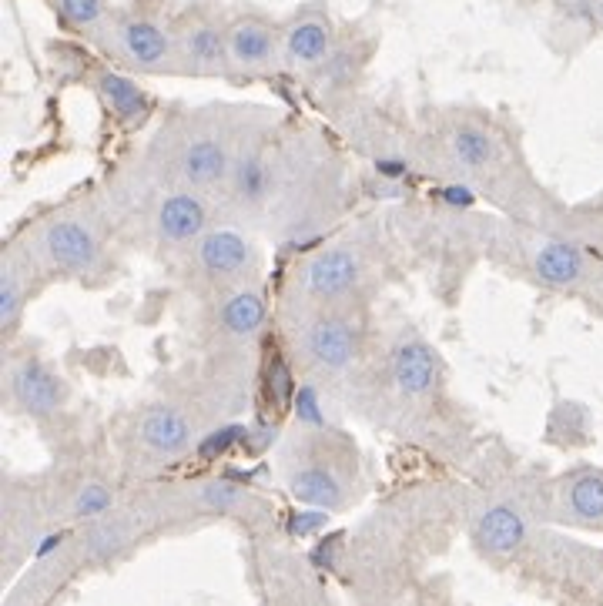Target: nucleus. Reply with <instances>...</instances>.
Returning a JSON list of instances; mask_svg holds the SVG:
<instances>
[{
    "label": "nucleus",
    "instance_id": "obj_1",
    "mask_svg": "<svg viewBox=\"0 0 603 606\" xmlns=\"http://www.w3.org/2000/svg\"><path fill=\"white\" fill-rule=\"evenodd\" d=\"M44 252L61 272L71 275H91L101 262L98 238L81 221H54V225H47Z\"/></svg>",
    "mask_w": 603,
    "mask_h": 606
},
{
    "label": "nucleus",
    "instance_id": "obj_2",
    "mask_svg": "<svg viewBox=\"0 0 603 606\" xmlns=\"http://www.w3.org/2000/svg\"><path fill=\"white\" fill-rule=\"evenodd\" d=\"M11 396L31 416H47L64 402L67 386L41 359H24L11 369Z\"/></svg>",
    "mask_w": 603,
    "mask_h": 606
},
{
    "label": "nucleus",
    "instance_id": "obj_3",
    "mask_svg": "<svg viewBox=\"0 0 603 606\" xmlns=\"http://www.w3.org/2000/svg\"><path fill=\"white\" fill-rule=\"evenodd\" d=\"M362 265L352 248H325V252L312 255L305 265V292L315 298H339L346 295L352 285L359 282Z\"/></svg>",
    "mask_w": 603,
    "mask_h": 606
},
{
    "label": "nucleus",
    "instance_id": "obj_4",
    "mask_svg": "<svg viewBox=\"0 0 603 606\" xmlns=\"http://www.w3.org/2000/svg\"><path fill=\"white\" fill-rule=\"evenodd\" d=\"M439 379V355L423 339H406L392 352V382L406 399L426 396Z\"/></svg>",
    "mask_w": 603,
    "mask_h": 606
},
{
    "label": "nucleus",
    "instance_id": "obj_5",
    "mask_svg": "<svg viewBox=\"0 0 603 606\" xmlns=\"http://www.w3.org/2000/svg\"><path fill=\"white\" fill-rule=\"evenodd\" d=\"M359 349V335L346 319H335V315H325V319H315L305 332V352L312 355L322 369H346V365L356 359Z\"/></svg>",
    "mask_w": 603,
    "mask_h": 606
},
{
    "label": "nucleus",
    "instance_id": "obj_6",
    "mask_svg": "<svg viewBox=\"0 0 603 606\" xmlns=\"http://www.w3.org/2000/svg\"><path fill=\"white\" fill-rule=\"evenodd\" d=\"M208 211L205 201L191 191H175L158 205V235L171 245H185L205 235Z\"/></svg>",
    "mask_w": 603,
    "mask_h": 606
},
{
    "label": "nucleus",
    "instance_id": "obj_7",
    "mask_svg": "<svg viewBox=\"0 0 603 606\" xmlns=\"http://www.w3.org/2000/svg\"><path fill=\"white\" fill-rule=\"evenodd\" d=\"M252 262V245L232 228H215L198 238V265L212 278H232Z\"/></svg>",
    "mask_w": 603,
    "mask_h": 606
},
{
    "label": "nucleus",
    "instance_id": "obj_8",
    "mask_svg": "<svg viewBox=\"0 0 603 606\" xmlns=\"http://www.w3.org/2000/svg\"><path fill=\"white\" fill-rule=\"evenodd\" d=\"M228 171H232V158H228V148L222 138L205 134V138L188 141L185 151H181V178H185L191 188L215 185Z\"/></svg>",
    "mask_w": 603,
    "mask_h": 606
},
{
    "label": "nucleus",
    "instance_id": "obj_9",
    "mask_svg": "<svg viewBox=\"0 0 603 606\" xmlns=\"http://www.w3.org/2000/svg\"><path fill=\"white\" fill-rule=\"evenodd\" d=\"M118 41L124 57L138 67H161L171 57V37L148 17H124L118 27Z\"/></svg>",
    "mask_w": 603,
    "mask_h": 606
},
{
    "label": "nucleus",
    "instance_id": "obj_10",
    "mask_svg": "<svg viewBox=\"0 0 603 606\" xmlns=\"http://www.w3.org/2000/svg\"><path fill=\"white\" fill-rule=\"evenodd\" d=\"M141 442L158 456H178L191 446V426L175 409H151L141 419Z\"/></svg>",
    "mask_w": 603,
    "mask_h": 606
},
{
    "label": "nucleus",
    "instance_id": "obj_11",
    "mask_svg": "<svg viewBox=\"0 0 603 606\" xmlns=\"http://www.w3.org/2000/svg\"><path fill=\"white\" fill-rule=\"evenodd\" d=\"M533 268H536V278L550 288H567L573 282L583 278V252L577 245L570 242H547L536 248V258H533Z\"/></svg>",
    "mask_w": 603,
    "mask_h": 606
},
{
    "label": "nucleus",
    "instance_id": "obj_12",
    "mask_svg": "<svg viewBox=\"0 0 603 606\" xmlns=\"http://www.w3.org/2000/svg\"><path fill=\"white\" fill-rule=\"evenodd\" d=\"M228 57L238 67H265L275 57V34L262 21H238L228 31Z\"/></svg>",
    "mask_w": 603,
    "mask_h": 606
},
{
    "label": "nucleus",
    "instance_id": "obj_13",
    "mask_svg": "<svg viewBox=\"0 0 603 606\" xmlns=\"http://www.w3.org/2000/svg\"><path fill=\"white\" fill-rule=\"evenodd\" d=\"M98 91L104 104L114 111V118L124 121V124H134V121H145L148 118V94L138 88L131 78H124V74H111L104 71L98 78Z\"/></svg>",
    "mask_w": 603,
    "mask_h": 606
},
{
    "label": "nucleus",
    "instance_id": "obj_14",
    "mask_svg": "<svg viewBox=\"0 0 603 606\" xmlns=\"http://www.w3.org/2000/svg\"><path fill=\"white\" fill-rule=\"evenodd\" d=\"M523 536H526L523 516L510 506H493L480 519V543L490 553H513L523 543Z\"/></svg>",
    "mask_w": 603,
    "mask_h": 606
},
{
    "label": "nucleus",
    "instance_id": "obj_15",
    "mask_svg": "<svg viewBox=\"0 0 603 606\" xmlns=\"http://www.w3.org/2000/svg\"><path fill=\"white\" fill-rule=\"evenodd\" d=\"M181 47H185V57L198 71H215L222 67L228 57V34L218 31L215 24H195L188 27L185 37H181Z\"/></svg>",
    "mask_w": 603,
    "mask_h": 606
},
{
    "label": "nucleus",
    "instance_id": "obj_16",
    "mask_svg": "<svg viewBox=\"0 0 603 606\" xmlns=\"http://www.w3.org/2000/svg\"><path fill=\"white\" fill-rule=\"evenodd\" d=\"M222 329L235 339H248L265 325V298L258 292H235L222 305Z\"/></svg>",
    "mask_w": 603,
    "mask_h": 606
},
{
    "label": "nucleus",
    "instance_id": "obj_17",
    "mask_svg": "<svg viewBox=\"0 0 603 606\" xmlns=\"http://www.w3.org/2000/svg\"><path fill=\"white\" fill-rule=\"evenodd\" d=\"M332 47L329 24H322L319 17H305L285 37V51L295 64H319Z\"/></svg>",
    "mask_w": 603,
    "mask_h": 606
},
{
    "label": "nucleus",
    "instance_id": "obj_18",
    "mask_svg": "<svg viewBox=\"0 0 603 606\" xmlns=\"http://www.w3.org/2000/svg\"><path fill=\"white\" fill-rule=\"evenodd\" d=\"M292 496L299 503H309V506H319V509H335L342 503V486L329 469L322 466H309L302 473L292 476Z\"/></svg>",
    "mask_w": 603,
    "mask_h": 606
},
{
    "label": "nucleus",
    "instance_id": "obj_19",
    "mask_svg": "<svg viewBox=\"0 0 603 606\" xmlns=\"http://www.w3.org/2000/svg\"><path fill=\"white\" fill-rule=\"evenodd\" d=\"M232 185H235V195L242 205H262L268 198V191H272V168H268L265 158L245 155L232 168Z\"/></svg>",
    "mask_w": 603,
    "mask_h": 606
},
{
    "label": "nucleus",
    "instance_id": "obj_20",
    "mask_svg": "<svg viewBox=\"0 0 603 606\" xmlns=\"http://www.w3.org/2000/svg\"><path fill=\"white\" fill-rule=\"evenodd\" d=\"M449 151H453V158L463 168H486V165H493V158H496L493 138L483 128H473V124H463V128L453 131Z\"/></svg>",
    "mask_w": 603,
    "mask_h": 606
},
{
    "label": "nucleus",
    "instance_id": "obj_21",
    "mask_svg": "<svg viewBox=\"0 0 603 606\" xmlns=\"http://www.w3.org/2000/svg\"><path fill=\"white\" fill-rule=\"evenodd\" d=\"M248 426H242V422H228V426H218V429H212L208 432L205 439H198V459H205V463H212V459H218V456H225L228 449H235V446H245V439H248Z\"/></svg>",
    "mask_w": 603,
    "mask_h": 606
},
{
    "label": "nucleus",
    "instance_id": "obj_22",
    "mask_svg": "<svg viewBox=\"0 0 603 606\" xmlns=\"http://www.w3.org/2000/svg\"><path fill=\"white\" fill-rule=\"evenodd\" d=\"M570 506H573V513L583 519H600L603 516V476H580L570 489Z\"/></svg>",
    "mask_w": 603,
    "mask_h": 606
},
{
    "label": "nucleus",
    "instance_id": "obj_23",
    "mask_svg": "<svg viewBox=\"0 0 603 606\" xmlns=\"http://www.w3.org/2000/svg\"><path fill=\"white\" fill-rule=\"evenodd\" d=\"M21 312H24V288H21V278L14 272H4L0 278V325L7 332L21 322Z\"/></svg>",
    "mask_w": 603,
    "mask_h": 606
},
{
    "label": "nucleus",
    "instance_id": "obj_24",
    "mask_svg": "<svg viewBox=\"0 0 603 606\" xmlns=\"http://www.w3.org/2000/svg\"><path fill=\"white\" fill-rule=\"evenodd\" d=\"M292 409H295V419L305 422V426H315V429L325 426L322 399H319V389H315V386H295Z\"/></svg>",
    "mask_w": 603,
    "mask_h": 606
},
{
    "label": "nucleus",
    "instance_id": "obj_25",
    "mask_svg": "<svg viewBox=\"0 0 603 606\" xmlns=\"http://www.w3.org/2000/svg\"><path fill=\"white\" fill-rule=\"evenodd\" d=\"M67 24L74 27H94L104 17V0H57Z\"/></svg>",
    "mask_w": 603,
    "mask_h": 606
},
{
    "label": "nucleus",
    "instance_id": "obj_26",
    "mask_svg": "<svg viewBox=\"0 0 603 606\" xmlns=\"http://www.w3.org/2000/svg\"><path fill=\"white\" fill-rule=\"evenodd\" d=\"M111 509V489L101 483H88L74 499V516H101Z\"/></svg>",
    "mask_w": 603,
    "mask_h": 606
},
{
    "label": "nucleus",
    "instance_id": "obj_27",
    "mask_svg": "<svg viewBox=\"0 0 603 606\" xmlns=\"http://www.w3.org/2000/svg\"><path fill=\"white\" fill-rule=\"evenodd\" d=\"M201 499H205V506L218 509V513H225V509H232L238 499H242V489L225 483V479H218V483H208L201 489Z\"/></svg>",
    "mask_w": 603,
    "mask_h": 606
},
{
    "label": "nucleus",
    "instance_id": "obj_28",
    "mask_svg": "<svg viewBox=\"0 0 603 606\" xmlns=\"http://www.w3.org/2000/svg\"><path fill=\"white\" fill-rule=\"evenodd\" d=\"M325 523H329V513L315 506V509H305V513H295L289 519V533L292 536H312V533H319V529H325Z\"/></svg>",
    "mask_w": 603,
    "mask_h": 606
},
{
    "label": "nucleus",
    "instance_id": "obj_29",
    "mask_svg": "<svg viewBox=\"0 0 603 606\" xmlns=\"http://www.w3.org/2000/svg\"><path fill=\"white\" fill-rule=\"evenodd\" d=\"M372 168H376L379 181H392V185H399V181L409 175V165L396 155H379L376 161H372Z\"/></svg>",
    "mask_w": 603,
    "mask_h": 606
},
{
    "label": "nucleus",
    "instance_id": "obj_30",
    "mask_svg": "<svg viewBox=\"0 0 603 606\" xmlns=\"http://www.w3.org/2000/svg\"><path fill=\"white\" fill-rule=\"evenodd\" d=\"M268 382H272L275 392H279V399H292L295 396L292 372H289V365H285L282 359H272V365H268Z\"/></svg>",
    "mask_w": 603,
    "mask_h": 606
},
{
    "label": "nucleus",
    "instance_id": "obj_31",
    "mask_svg": "<svg viewBox=\"0 0 603 606\" xmlns=\"http://www.w3.org/2000/svg\"><path fill=\"white\" fill-rule=\"evenodd\" d=\"M439 198H443L449 208H473L476 205V191L469 185H446L443 191H439Z\"/></svg>",
    "mask_w": 603,
    "mask_h": 606
},
{
    "label": "nucleus",
    "instance_id": "obj_32",
    "mask_svg": "<svg viewBox=\"0 0 603 606\" xmlns=\"http://www.w3.org/2000/svg\"><path fill=\"white\" fill-rule=\"evenodd\" d=\"M61 540H64L61 533H51V536H44V540H41V546H37V550H34V556H47V553H51V550H57V546H61Z\"/></svg>",
    "mask_w": 603,
    "mask_h": 606
}]
</instances>
